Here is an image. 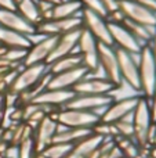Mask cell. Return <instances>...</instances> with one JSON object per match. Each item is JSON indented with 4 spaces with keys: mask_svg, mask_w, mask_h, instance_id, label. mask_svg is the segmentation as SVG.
<instances>
[{
    "mask_svg": "<svg viewBox=\"0 0 156 158\" xmlns=\"http://www.w3.org/2000/svg\"><path fill=\"white\" fill-rule=\"evenodd\" d=\"M131 122L134 129V140L142 150H148L156 133V123L152 119L149 101L144 96L138 97L135 108L131 114Z\"/></svg>",
    "mask_w": 156,
    "mask_h": 158,
    "instance_id": "6da1fadb",
    "label": "cell"
},
{
    "mask_svg": "<svg viewBox=\"0 0 156 158\" xmlns=\"http://www.w3.org/2000/svg\"><path fill=\"white\" fill-rule=\"evenodd\" d=\"M49 77V65L47 64H33V65H22L18 69L10 89L7 92H11L14 94L29 90L35 87L36 85L41 83Z\"/></svg>",
    "mask_w": 156,
    "mask_h": 158,
    "instance_id": "7a4b0ae2",
    "label": "cell"
},
{
    "mask_svg": "<svg viewBox=\"0 0 156 158\" xmlns=\"http://www.w3.org/2000/svg\"><path fill=\"white\" fill-rule=\"evenodd\" d=\"M138 75L141 86L140 94L149 98L156 89V63L148 44H145L138 53Z\"/></svg>",
    "mask_w": 156,
    "mask_h": 158,
    "instance_id": "3957f363",
    "label": "cell"
},
{
    "mask_svg": "<svg viewBox=\"0 0 156 158\" xmlns=\"http://www.w3.org/2000/svg\"><path fill=\"white\" fill-rule=\"evenodd\" d=\"M53 118L57 121L58 125L65 126V128L93 129V126L99 121V115L93 111L65 108V107L57 110V111L53 114Z\"/></svg>",
    "mask_w": 156,
    "mask_h": 158,
    "instance_id": "277c9868",
    "label": "cell"
},
{
    "mask_svg": "<svg viewBox=\"0 0 156 158\" xmlns=\"http://www.w3.org/2000/svg\"><path fill=\"white\" fill-rule=\"evenodd\" d=\"M98 46L99 43L90 32L83 28L77 42V53L83 61V67L88 71V75L97 74L99 71L98 64Z\"/></svg>",
    "mask_w": 156,
    "mask_h": 158,
    "instance_id": "5b68a950",
    "label": "cell"
},
{
    "mask_svg": "<svg viewBox=\"0 0 156 158\" xmlns=\"http://www.w3.org/2000/svg\"><path fill=\"white\" fill-rule=\"evenodd\" d=\"M82 25L87 32H90L94 38L97 39L98 43L108 44V46H113L112 38L109 33V25L105 17L99 15V14L94 13L91 10H82Z\"/></svg>",
    "mask_w": 156,
    "mask_h": 158,
    "instance_id": "8992f818",
    "label": "cell"
},
{
    "mask_svg": "<svg viewBox=\"0 0 156 158\" xmlns=\"http://www.w3.org/2000/svg\"><path fill=\"white\" fill-rule=\"evenodd\" d=\"M98 64H99V69H102V72H104V78L108 79L116 89L123 85L120 72H119V64H118L115 47L99 43Z\"/></svg>",
    "mask_w": 156,
    "mask_h": 158,
    "instance_id": "52a82bcc",
    "label": "cell"
},
{
    "mask_svg": "<svg viewBox=\"0 0 156 158\" xmlns=\"http://www.w3.org/2000/svg\"><path fill=\"white\" fill-rule=\"evenodd\" d=\"M140 96L141 94L127 96V97H122V98H113L112 103L105 107L104 112L99 117V121L108 122V123H115L118 121L126 118L127 115H130L134 111L135 104H137Z\"/></svg>",
    "mask_w": 156,
    "mask_h": 158,
    "instance_id": "ba28073f",
    "label": "cell"
},
{
    "mask_svg": "<svg viewBox=\"0 0 156 158\" xmlns=\"http://www.w3.org/2000/svg\"><path fill=\"white\" fill-rule=\"evenodd\" d=\"M119 10L122 11L124 18L144 25V27L156 29V13L148 10L144 6L133 0H119Z\"/></svg>",
    "mask_w": 156,
    "mask_h": 158,
    "instance_id": "9c48e42d",
    "label": "cell"
},
{
    "mask_svg": "<svg viewBox=\"0 0 156 158\" xmlns=\"http://www.w3.org/2000/svg\"><path fill=\"white\" fill-rule=\"evenodd\" d=\"M116 57H118L119 72H120L122 81L126 82L134 92L140 93V75H138V61L134 60V54L124 52L122 49H116Z\"/></svg>",
    "mask_w": 156,
    "mask_h": 158,
    "instance_id": "30bf717a",
    "label": "cell"
},
{
    "mask_svg": "<svg viewBox=\"0 0 156 158\" xmlns=\"http://www.w3.org/2000/svg\"><path fill=\"white\" fill-rule=\"evenodd\" d=\"M82 17H72V18L61 19H44L36 25V35L41 36H61L66 32L82 28Z\"/></svg>",
    "mask_w": 156,
    "mask_h": 158,
    "instance_id": "8fae6325",
    "label": "cell"
},
{
    "mask_svg": "<svg viewBox=\"0 0 156 158\" xmlns=\"http://www.w3.org/2000/svg\"><path fill=\"white\" fill-rule=\"evenodd\" d=\"M113 98L115 97L112 94H75L65 104V108L93 111L99 115V110H104L112 103Z\"/></svg>",
    "mask_w": 156,
    "mask_h": 158,
    "instance_id": "7c38bea8",
    "label": "cell"
},
{
    "mask_svg": "<svg viewBox=\"0 0 156 158\" xmlns=\"http://www.w3.org/2000/svg\"><path fill=\"white\" fill-rule=\"evenodd\" d=\"M58 36H41L39 42L30 44L26 50L22 65H33V64H47L50 54L57 43Z\"/></svg>",
    "mask_w": 156,
    "mask_h": 158,
    "instance_id": "4fadbf2b",
    "label": "cell"
},
{
    "mask_svg": "<svg viewBox=\"0 0 156 158\" xmlns=\"http://www.w3.org/2000/svg\"><path fill=\"white\" fill-rule=\"evenodd\" d=\"M108 25H109V33H111V38H112L113 47L122 49L124 52H129L134 56L141 52L144 44H141L122 24L108 22Z\"/></svg>",
    "mask_w": 156,
    "mask_h": 158,
    "instance_id": "5bb4252c",
    "label": "cell"
},
{
    "mask_svg": "<svg viewBox=\"0 0 156 158\" xmlns=\"http://www.w3.org/2000/svg\"><path fill=\"white\" fill-rule=\"evenodd\" d=\"M116 87L104 77H93L87 75L79 81L72 90L75 94H112Z\"/></svg>",
    "mask_w": 156,
    "mask_h": 158,
    "instance_id": "9a60e30c",
    "label": "cell"
},
{
    "mask_svg": "<svg viewBox=\"0 0 156 158\" xmlns=\"http://www.w3.org/2000/svg\"><path fill=\"white\" fill-rule=\"evenodd\" d=\"M0 25L14 31V32L28 36V38H30L36 33L35 27L32 24H29L17 10L0 8Z\"/></svg>",
    "mask_w": 156,
    "mask_h": 158,
    "instance_id": "2e32d148",
    "label": "cell"
},
{
    "mask_svg": "<svg viewBox=\"0 0 156 158\" xmlns=\"http://www.w3.org/2000/svg\"><path fill=\"white\" fill-rule=\"evenodd\" d=\"M88 75V71L84 67H77L60 74H50V79L46 85V89H72L79 81Z\"/></svg>",
    "mask_w": 156,
    "mask_h": 158,
    "instance_id": "e0dca14e",
    "label": "cell"
},
{
    "mask_svg": "<svg viewBox=\"0 0 156 158\" xmlns=\"http://www.w3.org/2000/svg\"><path fill=\"white\" fill-rule=\"evenodd\" d=\"M58 123L57 121L53 118V115H47L35 129H33V142H35V148L37 153L51 144L54 136L57 133Z\"/></svg>",
    "mask_w": 156,
    "mask_h": 158,
    "instance_id": "ac0fdd59",
    "label": "cell"
},
{
    "mask_svg": "<svg viewBox=\"0 0 156 158\" xmlns=\"http://www.w3.org/2000/svg\"><path fill=\"white\" fill-rule=\"evenodd\" d=\"M82 28L79 29H75L71 31V32H66L64 35L58 36L57 38V43H55L54 49H53L51 54H50L49 60H47V65L53 61L58 60V58L64 57V56H68L71 53H75L77 49V42H79L80 38V33H82Z\"/></svg>",
    "mask_w": 156,
    "mask_h": 158,
    "instance_id": "d6986e66",
    "label": "cell"
},
{
    "mask_svg": "<svg viewBox=\"0 0 156 158\" xmlns=\"http://www.w3.org/2000/svg\"><path fill=\"white\" fill-rule=\"evenodd\" d=\"M73 96L75 92L72 89H44L33 98L32 103L44 104V106H50L54 108H62Z\"/></svg>",
    "mask_w": 156,
    "mask_h": 158,
    "instance_id": "ffe728a7",
    "label": "cell"
},
{
    "mask_svg": "<svg viewBox=\"0 0 156 158\" xmlns=\"http://www.w3.org/2000/svg\"><path fill=\"white\" fill-rule=\"evenodd\" d=\"M104 142V137L98 136L96 133H91L88 136H86L84 139L79 140L77 143H75L72 146L69 154L66 158H86L90 154H93L96 150H98L99 146Z\"/></svg>",
    "mask_w": 156,
    "mask_h": 158,
    "instance_id": "44dd1931",
    "label": "cell"
},
{
    "mask_svg": "<svg viewBox=\"0 0 156 158\" xmlns=\"http://www.w3.org/2000/svg\"><path fill=\"white\" fill-rule=\"evenodd\" d=\"M30 44H32V40L28 36L14 32V31L0 25V46L2 47L28 50L30 47Z\"/></svg>",
    "mask_w": 156,
    "mask_h": 158,
    "instance_id": "7402d4cb",
    "label": "cell"
},
{
    "mask_svg": "<svg viewBox=\"0 0 156 158\" xmlns=\"http://www.w3.org/2000/svg\"><path fill=\"white\" fill-rule=\"evenodd\" d=\"M93 133L91 129L87 128H65V126L58 125L57 133L54 136V143H65V144L73 146L79 140L84 139L86 136Z\"/></svg>",
    "mask_w": 156,
    "mask_h": 158,
    "instance_id": "603a6c76",
    "label": "cell"
},
{
    "mask_svg": "<svg viewBox=\"0 0 156 158\" xmlns=\"http://www.w3.org/2000/svg\"><path fill=\"white\" fill-rule=\"evenodd\" d=\"M82 10H83V6L80 4L79 0H62V2L54 4L51 19L79 17L82 14Z\"/></svg>",
    "mask_w": 156,
    "mask_h": 158,
    "instance_id": "cb8c5ba5",
    "label": "cell"
},
{
    "mask_svg": "<svg viewBox=\"0 0 156 158\" xmlns=\"http://www.w3.org/2000/svg\"><path fill=\"white\" fill-rule=\"evenodd\" d=\"M82 65H83L82 57H80V54L77 52H75V53H71V54H68V56H64V57L50 63L49 64V72L50 74H60V72L75 69V68L82 67Z\"/></svg>",
    "mask_w": 156,
    "mask_h": 158,
    "instance_id": "d4e9b609",
    "label": "cell"
},
{
    "mask_svg": "<svg viewBox=\"0 0 156 158\" xmlns=\"http://www.w3.org/2000/svg\"><path fill=\"white\" fill-rule=\"evenodd\" d=\"M15 10L35 28L36 25L41 22V15H40V11H39L36 0H21L15 6Z\"/></svg>",
    "mask_w": 156,
    "mask_h": 158,
    "instance_id": "484cf974",
    "label": "cell"
},
{
    "mask_svg": "<svg viewBox=\"0 0 156 158\" xmlns=\"http://www.w3.org/2000/svg\"><path fill=\"white\" fill-rule=\"evenodd\" d=\"M120 24L123 25V27L126 28V29L129 31V32L131 33V35L134 36V38L137 39L141 44H144V46L151 42L152 36H154V33L156 31V29H152V28L140 25V24H137V22H133V21H130V19H127V18H124Z\"/></svg>",
    "mask_w": 156,
    "mask_h": 158,
    "instance_id": "4316f807",
    "label": "cell"
},
{
    "mask_svg": "<svg viewBox=\"0 0 156 158\" xmlns=\"http://www.w3.org/2000/svg\"><path fill=\"white\" fill-rule=\"evenodd\" d=\"M72 146L71 144H65V143H54L49 144L44 150H41L40 153L43 154L46 158H66V156L69 154Z\"/></svg>",
    "mask_w": 156,
    "mask_h": 158,
    "instance_id": "83f0119b",
    "label": "cell"
},
{
    "mask_svg": "<svg viewBox=\"0 0 156 158\" xmlns=\"http://www.w3.org/2000/svg\"><path fill=\"white\" fill-rule=\"evenodd\" d=\"M131 114L127 115V117L123 118V119H120V121L113 123L116 131H118V137H130V139H134V129H133Z\"/></svg>",
    "mask_w": 156,
    "mask_h": 158,
    "instance_id": "f1b7e54d",
    "label": "cell"
},
{
    "mask_svg": "<svg viewBox=\"0 0 156 158\" xmlns=\"http://www.w3.org/2000/svg\"><path fill=\"white\" fill-rule=\"evenodd\" d=\"M18 158H35L36 156V148L33 137H28V139L22 140L18 146Z\"/></svg>",
    "mask_w": 156,
    "mask_h": 158,
    "instance_id": "f546056e",
    "label": "cell"
},
{
    "mask_svg": "<svg viewBox=\"0 0 156 158\" xmlns=\"http://www.w3.org/2000/svg\"><path fill=\"white\" fill-rule=\"evenodd\" d=\"M79 2L83 6V8H86V10H91L102 17H107V10L102 6L101 0H79Z\"/></svg>",
    "mask_w": 156,
    "mask_h": 158,
    "instance_id": "4dcf8cb0",
    "label": "cell"
},
{
    "mask_svg": "<svg viewBox=\"0 0 156 158\" xmlns=\"http://www.w3.org/2000/svg\"><path fill=\"white\" fill-rule=\"evenodd\" d=\"M148 101H149V108H151L152 119H154V122L156 123V89H155L154 94L148 98Z\"/></svg>",
    "mask_w": 156,
    "mask_h": 158,
    "instance_id": "1f68e13d",
    "label": "cell"
},
{
    "mask_svg": "<svg viewBox=\"0 0 156 158\" xmlns=\"http://www.w3.org/2000/svg\"><path fill=\"white\" fill-rule=\"evenodd\" d=\"M133 2L138 3V4L146 7L148 10H151V11H154V13H156V0H133Z\"/></svg>",
    "mask_w": 156,
    "mask_h": 158,
    "instance_id": "d6a6232c",
    "label": "cell"
},
{
    "mask_svg": "<svg viewBox=\"0 0 156 158\" xmlns=\"http://www.w3.org/2000/svg\"><path fill=\"white\" fill-rule=\"evenodd\" d=\"M148 46H149V50H151V53H152V57H154V60L156 63V31H155L154 36H152L151 42L148 43Z\"/></svg>",
    "mask_w": 156,
    "mask_h": 158,
    "instance_id": "836d02e7",
    "label": "cell"
},
{
    "mask_svg": "<svg viewBox=\"0 0 156 158\" xmlns=\"http://www.w3.org/2000/svg\"><path fill=\"white\" fill-rule=\"evenodd\" d=\"M0 8H7V10H15V4L13 0H0Z\"/></svg>",
    "mask_w": 156,
    "mask_h": 158,
    "instance_id": "e575fe53",
    "label": "cell"
},
{
    "mask_svg": "<svg viewBox=\"0 0 156 158\" xmlns=\"http://www.w3.org/2000/svg\"><path fill=\"white\" fill-rule=\"evenodd\" d=\"M148 157L149 158H156V146H151V147H149Z\"/></svg>",
    "mask_w": 156,
    "mask_h": 158,
    "instance_id": "d590c367",
    "label": "cell"
},
{
    "mask_svg": "<svg viewBox=\"0 0 156 158\" xmlns=\"http://www.w3.org/2000/svg\"><path fill=\"white\" fill-rule=\"evenodd\" d=\"M43 2H47V3H51V4H57V3L62 2V0H43Z\"/></svg>",
    "mask_w": 156,
    "mask_h": 158,
    "instance_id": "8d00e7d4",
    "label": "cell"
},
{
    "mask_svg": "<svg viewBox=\"0 0 156 158\" xmlns=\"http://www.w3.org/2000/svg\"><path fill=\"white\" fill-rule=\"evenodd\" d=\"M151 146H156V133H155L154 139H152V144H151Z\"/></svg>",
    "mask_w": 156,
    "mask_h": 158,
    "instance_id": "74e56055",
    "label": "cell"
},
{
    "mask_svg": "<svg viewBox=\"0 0 156 158\" xmlns=\"http://www.w3.org/2000/svg\"><path fill=\"white\" fill-rule=\"evenodd\" d=\"M19 2H21V0H13V3H14V4H15V6H17V4H18V3H19Z\"/></svg>",
    "mask_w": 156,
    "mask_h": 158,
    "instance_id": "f35d334b",
    "label": "cell"
},
{
    "mask_svg": "<svg viewBox=\"0 0 156 158\" xmlns=\"http://www.w3.org/2000/svg\"><path fill=\"white\" fill-rule=\"evenodd\" d=\"M0 78H2V75H0ZM0 93H2V92H0Z\"/></svg>",
    "mask_w": 156,
    "mask_h": 158,
    "instance_id": "ab89813d",
    "label": "cell"
},
{
    "mask_svg": "<svg viewBox=\"0 0 156 158\" xmlns=\"http://www.w3.org/2000/svg\"><path fill=\"white\" fill-rule=\"evenodd\" d=\"M0 132H2V129H0Z\"/></svg>",
    "mask_w": 156,
    "mask_h": 158,
    "instance_id": "60d3db41",
    "label": "cell"
},
{
    "mask_svg": "<svg viewBox=\"0 0 156 158\" xmlns=\"http://www.w3.org/2000/svg\"><path fill=\"white\" fill-rule=\"evenodd\" d=\"M148 158H149V157H148Z\"/></svg>",
    "mask_w": 156,
    "mask_h": 158,
    "instance_id": "b9f144b4",
    "label": "cell"
}]
</instances>
